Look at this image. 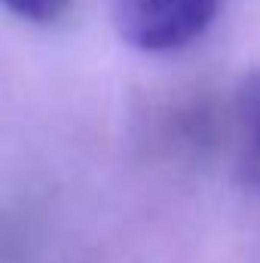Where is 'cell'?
<instances>
[{
    "instance_id": "1",
    "label": "cell",
    "mask_w": 260,
    "mask_h": 263,
    "mask_svg": "<svg viewBox=\"0 0 260 263\" xmlns=\"http://www.w3.org/2000/svg\"><path fill=\"white\" fill-rule=\"evenodd\" d=\"M117 34L141 52H178L199 40L224 0H107Z\"/></svg>"
},
{
    "instance_id": "2",
    "label": "cell",
    "mask_w": 260,
    "mask_h": 263,
    "mask_svg": "<svg viewBox=\"0 0 260 263\" xmlns=\"http://www.w3.org/2000/svg\"><path fill=\"white\" fill-rule=\"evenodd\" d=\"M236 135H239V147H242L245 162L251 165L254 175H260V73L245 83V89L239 95Z\"/></svg>"
},
{
    "instance_id": "3",
    "label": "cell",
    "mask_w": 260,
    "mask_h": 263,
    "mask_svg": "<svg viewBox=\"0 0 260 263\" xmlns=\"http://www.w3.org/2000/svg\"><path fill=\"white\" fill-rule=\"evenodd\" d=\"M3 6L31 25H52L70 9V0H3Z\"/></svg>"
}]
</instances>
